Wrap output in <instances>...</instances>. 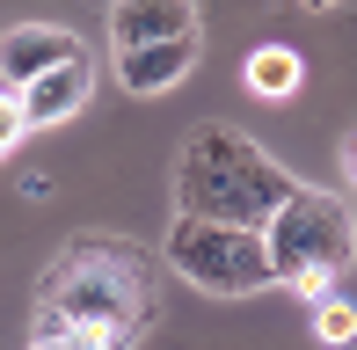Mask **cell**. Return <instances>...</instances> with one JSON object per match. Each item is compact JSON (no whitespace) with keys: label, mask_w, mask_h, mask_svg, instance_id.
<instances>
[{"label":"cell","mask_w":357,"mask_h":350,"mask_svg":"<svg viewBox=\"0 0 357 350\" xmlns=\"http://www.w3.org/2000/svg\"><path fill=\"white\" fill-rule=\"evenodd\" d=\"M153 321V256L132 241L88 234L44 270L37 284V336H80L88 350H124Z\"/></svg>","instance_id":"obj_1"},{"label":"cell","mask_w":357,"mask_h":350,"mask_svg":"<svg viewBox=\"0 0 357 350\" xmlns=\"http://www.w3.org/2000/svg\"><path fill=\"white\" fill-rule=\"evenodd\" d=\"M29 350H88L80 336H29Z\"/></svg>","instance_id":"obj_12"},{"label":"cell","mask_w":357,"mask_h":350,"mask_svg":"<svg viewBox=\"0 0 357 350\" xmlns=\"http://www.w3.org/2000/svg\"><path fill=\"white\" fill-rule=\"evenodd\" d=\"M73 59H88L73 29H52V22H15L8 37H0V95H22L29 81H44V73L73 66Z\"/></svg>","instance_id":"obj_5"},{"label":"cell","mask_w":357,"mask_h":350,"mask_svg":"<svg viewBox=\"0 0 357 350\" xmlns=\"http://www.w3.org/2000/svg\"><path fill=\"white\" fill-rule=\"evenodd\" d=\"M168 270L183 284L212 299H241V292H263L270 277V248L263 234H234V227H204V219H175L168 227Z\"/></svg>","instance_id":"obj_4"},{"label":"cell","mask_w":357,"mask_h":350,"mask_svg":"<svg viewBox=\"0 0 357 350\" xmlns=\"http://www.w3.org/2000/svg\"><path fill=\"white\" fill-rule=\"evenodd\" d=\"M263 248H270V277L291 284V292H306V299L321 307L328 284L343 277L350 256H357V219H350L343 197L299 183V197H291L284 212L263 227Z\"/></svg>","instance_id":"obj_3"},{"label":"cell","mask_w":357,"mask_h":350,"mask_svg":"<svg viewBox=\"0 0 357 350\" xmlns=\"http://www.w3.org/2000/svg\"><path fill=\"white\" fill-rule=\"evenodd\" d=\"M22 132H29V124H22V102H15V95H0V153L22 146Z\"/></svg>","instance_id":"obj_11"},{"label":"cell","mask_w":357,"mask_h":350,"mask_svg":"<svg viewBox=\"0 0 357 350\" xmlns=\"http://www.w3.org/2000/svg\"><path fill=\"white\" fill-rule=\"evenodd\" d=\"M175 37H197V8H190V0H124V8H109V44H117V59L175 44Z\"/></svg>","instance_id":"obj_6"},{"label":"cell","mask_w":357,"mask_h":350,"mask_svg":"<svg viewBox=\"0 0 357 350\" xmlns=\"http://www.w3.org/2000/svg\"><path fill=\"white\" fill-rule=\"evenodd\" d=\"M190 66H197V37H175V44H153V52H124L117 59V81L132 95H160V88L183 81Z\"/></svg>","instance_id":"obj_8"},{"label":"cell","mask_w":357,"mask_h":350,"mask_svg":"<svg viewBox=\"0 0 357 350\" xmlns=\"http://www.w3.org/2000/svg\"><path fill=\"white\" fill-rule=\"evenodd\" d=\"M314 336L343 350V343L357 336V307H350V299H321V307H314Z\"/></svg>","instance_id":"obj_10"},{"label":"cell","mask_w":357,"mask_h":350,"mask_svg":"<svg viewBox=\"0 0 357 350\" xmlns=\"http://www.w3.org/2000/svg\"><path fill=\"white\" fill-rule=\"evenodd\" d=\"M291 197H299V183H291L284 161H270L248 132H234V124H197V132L183 139V161H175V219L263 234Z\"/></svg>","instance_id":"obj_2"},{"label":"cell","mask_w":357,"mask_h":350,"mask_svg":"<svg viewBox=\"0 0 357 350\" xmlns=\"http://www.w3.org/2000/svg\"><path fill=\"white\" fill-rule=\"evenodd\" d=\"M88 95H95V59H73V66L29 81L15 102H22V124H29V132H52V124H66V117L88 109Z\"/></svg>","instance_id":"obj_7"},{"label":"cell","mask_w":357,"mask_h":350,"mask_svg":"<svg viewBox=\"0 0 357 350\" xmlns=\"http://www.w3.org/2000/svg\"><path fill=\"white\" fill-rule=\"evenodd\" d=\"M299 81H306V66H299L291 44H255V52H248V88L263 95V102H284Z\"/></svg>","instance_id":"obj_9"},{"label":"cell","mask_w":357,"mask_h":350,"mask_svg":"<svg viewBox=\"0 0 357 350\" xmlns=\"http://www.w3.org/2000/svg\"><path fill=\"white\" fill-rule=\"evenodd\" d=\"M350 168H357V146H350Z\"/></svg>","instance_id":"obj_13"}]
</instances>
